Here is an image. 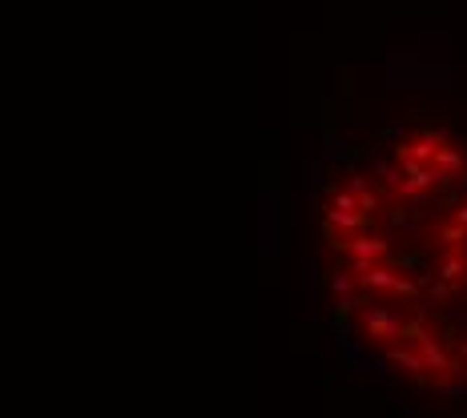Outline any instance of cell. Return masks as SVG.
<instances>
[{"label": "cell", "mask_w": 467, "mask_h": 418, "mask_svg": "<svg viewBox=\"0 0 467 418\" xmlns=\"http://www.w3.org/2000/svg\"><path fill=\"white\" fill-rule=\"evenodd\" d=\"M326 225H338V229H354V233H367L370 213H363V209H326Z\"/></svg>", "instance_id": "obj_5"}, {"label": "cell", "mask_w": 467, "mask_h": 418, "mask_svg": "<svg viewBox=\"0 0 467 418\" xmlns=\"http://www.w3.org/2000/svg\"><path fill=\"white\" fill-rule=\"evenodd\" d=\"M383 354H386V362H395V366H403L407 374H423V370H427V362H423V354L403 350L399 342H383Z\"/></svg>", "instance_id": "obj_6"}, {"label": "cell", "mask_w": 467, "mask_h": 418, "mask_svg": "<svg viewBox=\"0 0 467 418\" xmlns=\"http://www.w3.org/2000/svg\"><path fill=\"white\" fill-rule=\"evenodd\" d=\"M383 141H403V129H383Z\"/></svg>", "instance_id": "obj_16"}, {"label": "cell", "mask_w": 467, "mask_h": 418, "mask_svg": "<svg viewBox=\"0 0 467 418\" xmlns=\"http://www.w3.org/2000/svg\"><path fill=\"white\" fill-rule=\"evenodd\" d=\"M443 390H447L451 398H467V382H443Z\"/></svg>", "instance_id": "obj_14"}, {"label": "cell", "mask_w": 467, "mask_h": 418, "mask_svg": "<svg viewBox=\"0 0 467 418\" xmlns=\"http://www.w3.org/2000/svg\"><path fill=\"white\" fill-rule=\"evenodd\" d=\"M326 286L335 289V294H351V289L358 286V278L351 273V266H335V270H330V278H326Z\"/></svg>", "instance_id": "obj_8"}, {"label": "cell", "mask_w": 467, "mask_h": 418, "mask_svg": "<svg viewBox=\"0 0 467 418\" xmlns=\"http://www.w3.org/2000/svg\"><path fill=\"white\" fill-rule=\"evenodd\" d=\"M395 282H399V273L391 270V266H383V261H375V266L358 278V289H383V294H391Z\"/></svg>", "instance_id": "obj_4"}, {"label": "cell", "mask_w": 467, "mask_h": 418, "mask_svg": "<svg viewBox=\"0 0 467 418\" xmlns=\"http://www.w3.org/2000/svg\"><path fill=\"white\" fill-rule=\"evenodd\" d=\"M358 322L367 326V334L375 338L379 346H383V342L411 338V330H415V318H411V314H403V310H395V305H386V302H375V298H367V302H363Z\"/></svg>", "instance_id": "obj_1"}, {"label": "cell", "mask_w": 467, "mask_h": 418, "mask_svg": "<svg viewBox=\"0 0 467 418\" xmlns=\"http://www.w3.org/2000/svg\"><path fill=\"white\" fill-rule=\"evenodd\" d=\"M455 222L467 225V201H459V206H455Z\"/></svg>", "instance_id": "obj_15"}, {"label": "cell", "mask_w": 467, "mask_h": 418, "mask_svg": "<svg viewBox=\"0 0 467 418\" xmlns=\"http://www.w3.org/2000/svg\"><path fill=\"white\" fill-rule=\"evenodd\" d=\"M435 161H439L443 169H451L455 177L463 173V157H459V149H455V145H439V153H435Z\"/></svg>", "instance_id": "obj_9"}, {"label": "cell", "mask_w": 467, "mask_h": 418, "mask_svg": "<svg viewBox=\"0 0 467 418\" xmlns=\"http://www.w3.org/2000/svg\"><path fill=\"white\" fill-rule=\"evenodd\" d=\"M435 273H439V278H447V282H463V278H467V257H459V254L443 257Z\"/></svg>", "instance_id": "obj_7"}, {"label": "cell", "mask_w": 467, "mask_h": 418, "mask_svg": "<svg viewBox=\"0 0 467 418\" xmlns=\"http://www.w3.org/2000/svg\"><path fill=\"white\" fill-rule=\"evenodd\" d=\"M411 342L419 346V354H423V362H427V370H435V378H447V370H451V358L447 350L435 342L431 330H423V326H415L411 330Z\"/></svg>", "instance_id": "obj_2"}, {"label": "cell", "mask_w": 467, "mask_h": 418, "mask_svg": "<svg viewBox=\"0 0 467 418\" xmlns=\"http://www.w3.org/2000/svg\"><path fill=\"white\" fill-rule=\"evenodd\" d=\"M358 206H363V213H375V209H379V193H363Z\"/></svg>", "instance_id": "obj_13"}, {"label": "cell", "mask_w": 467, "mask_h": 418, "mask_svg": "<svg viewBox=\"0 0 467 418\" xmlns=\"http://www.w3.org/2000/svg\"><path fill=\"white\" fill-rule=\"evenodd\" d=\"M459 350H463V354H467V338H463V342H459Z\"/></svg>", "instance_id": "obj_17"}, {"label": "cell", "mask_w": 467, "mask_h": 418, "mask_svg": "<svg viewBox=\"0 0 467 418\" xmlns=\"http://www.w3.org/2000/svg\"><path fill=\"white\" fill-rule=\"evenodd\" d=\"M347 189H351L354 197H363V193H370V181H367V173H347Z\"/></svg>", "instance_id": "obj_11"}, {"label": "cell", "mask_w": 467, "mask_h": 418, "mask_svg": "<svg viewBox=\"0 0 467 418\" xmlns=\"http://www.w3.org/2000/svg\"><path fill=\"white\" fill-rule=\"evenodd\" d=\"M342 254H347V257H363V261H383V257H391V241L370 238V233H358Z\"/></svg>", "instance_id": "obj_3"}, {"label": "cell", "mask_w": 467, "mask_h": 418, "mask_svg": "<svg viewBox=\"0 0 467 418\" xmlns=\"http://www.w3.org/2000/svg\"><path fill=\"white\" fill-rule=\"evenodd\" d=\"M379 177H383V185L399 189L403 185V165H383V161H379Z\"/></svg>", "instance_id": "obj_10"}, {"label": "cell", "mask_w": 467, "mask_h": 418, "mask_svg": "<svg viewBox=\"0 0 467 418\" xmlns=\"http://www.w3.org/2000/svg\"><path fill=\"white\" fill-rule=\"evenodd\" d=\"M322 157H326V161L347 157V149H342V141H338V137H326V149H322Z\"/></svg>", "instance_id": "obj_12"}]
</instances>
